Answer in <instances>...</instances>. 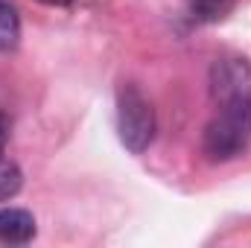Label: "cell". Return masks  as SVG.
I'll list each match as a JSON object with an SVG mask.
<instances>
[{"label": "cell", "mask_w": 251, "mask_h": 248, "mask_svg": "<svg viewBox=\"0 0 251 248\" xmlns=\"http://www.w3.org/2000/svg\"><path fill=\"white\" fill-rule=\"evenodd\" d=\"M216 114L204 128L201 149L210 161L222 164L243 155L251 143V102H222L213 105Z\"/></svg>", "instance_id": "1"}, {"label": "cell", "mask_w": 251, "mask_h": 248, "mask_svg": "<svg viewBox=\"0 0 251 248\" xmlns=\"http://www.w3.org/2000/svg\"><path fill=\"white\" fill-rule=\"evenodd\" d=\"M158 131V120H155V108L152 102L140 94L137 85L126 82L117 91V134L120 143L131 155H143Z\"/></svg>", "instance_id": "2"}, {"label": "cell", "mask_w": 251, "mask_h": 248, "mask_svg": "<svg viewBox=\"0 0 251 248\" xmlns=\"http://www.w3.org/2000/svg\"><path fill=\"white\" fill-rule=\"evenodd\" d=\"M210 102H251V62L243 56H222L210 67Z\"/></svg>", "instance_id": "3"}, {"label": "cell", "mask_w": 251, "mask_h": 248, "mask_svg": "<svg viewBox=\"0 0 251 248\" xmlns=\"http://www.w3.org/2000/svg\"><path fill=\"white\" fill-rule=\"evenodd\" d=\"M35 240V216L24 207H0V243L26 246Z\"/></svg>", "instance_id": "4"}, {"label": "cell", "mask_w": 251, "mask_h": 248, "mask_svg": "<svg viewBox=\"0 0 251 248\" xmlns=\"http://www.w3.org/2000/svg\"><path fill=\"white\" fill-rule=\"evenodd\" d=\"M21 44V15L9 0H0V53H12Z\"/></svg>", "instance_id": "5"}, {"label": "cell", "mask_w": 251, "mask_h": 248, "mask_svg": "<svg viewBox=\"0 0 251 248\" xmlns=\"http://www.w3.org/2000/svg\"><path fill=\"white\" fill-rule=\"evenodd\" d=\"M21 187H24V173H21V167H18L15 161H9V158L0 155V201L15 198V196L21 193Z\"/></svg>", "instance_id": "6"}, {"label": "cell", "mask_w": 251, "mask_h": 248, "mask_svg": "<svg viewBox=\"0 0 251 248\" xmlns=\"http://www.w3.org/2000/svg\"><path fill=\"white\" fill-rule=\"evenodd\" d=\"M231 0H190V12L199 21H219L228 12Z\"/></svg>", "instance_id": "7"}, {"label": "cell", "mask_w": 251, "mask_h": 248, "mask_svg": "<svg viewBox=\"0 0 251 248\" xmlns=\"http://www.w3.org/2000/svg\"><path fill=\"white\" fill-rule=\"evenodd\" d=\"M6 137H9V131H6V120L0 117V155H3V149H6Z\"/></svg>", "instance_id": "8"}, {"label": "cell", "mask_w": 251, "mask_h": 248, "mask_svg": "<svg viewBox=\"0 0 251 248\" xmlns=\"http://www.w3.org/2000/svg\"><path fill=\"white\" fill-rule=\"evenodd\" d=\"M38 3H44V6H73L79 0H38Z\"/></svg>", "instance_id": "9"}]
</instances>
